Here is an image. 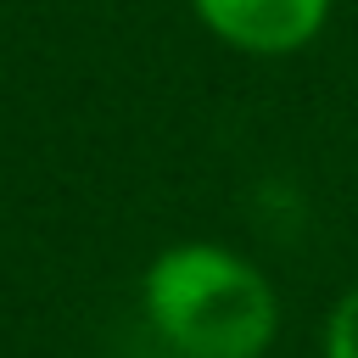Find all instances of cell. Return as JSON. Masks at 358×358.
Returning <instances> with one entry per match:
<instances>
[{
    "mask_svg": "<svg viewBox=\"0 0 358 358\" xmlns=\"http://www.w3.org/2000/svg\"><path fill=\"white\" fill-rule=\"evenodd\" d=\"M330 0H196L201 22L241 50H296L319 34Z\"/></svg>",
    "mask_w": 358,
    "mask_h": 358,
    "instance_id": "obj_2",
    "label": "cell"
},
{
    "mask_svg": "<svg viewBox=\"0 0 358 358\" xmlns=\"http://www.w3.org/2000/svg\"><path fill=\"white\" fill-rule=\"evenodd\" d=\"M324 352H330V358H358V291H347V296H341V308L330 313Z\"/></svg>",
    "mask_w": 358,
    "mask_h": 358,
    "instance_id": "obj_3",
    "label": "cell"
},
{
    "mask_svg": "<svg viewBox=\"0 0 358 358\" xmlns=\"http://www.w3.org/2000/svg\"><path fill=\"white\" fill-rule=\"evenodd\" d=\"M145 313L185 358H257L274 336V291L224 246H173L145 274Z\"/></svg>",
    "mask_w": 358,
    "mask_h": 358,
    "instance_id": "obj_1",
    "label": "cell"
}]
</instances>
